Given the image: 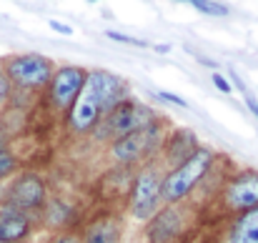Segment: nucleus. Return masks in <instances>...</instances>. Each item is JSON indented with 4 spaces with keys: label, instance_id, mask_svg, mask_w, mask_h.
<instances>
[{
    "label": "nucleus",
    "instance_id": "obj_13",
    "mask_svg": "<svg viewBox=\"0 0 258 243\" xmlns=\"http://www.w3.org/2000/svg\"><path fill=\"white\" fill-rule=\"evenodd\" d=\"M228 243H258V208L241 213L231 228H228Z\"/></svg>",
    "mask_w": 258,
    "mask_h": 243
},
{
    "label": "nucleus",
    "instance_id": "obj_25",
    "mask_svg": "<svg viewBox=\"0 0 258 243\" xmlns=\"http://www.w3.org/2000/svg\"><path fill=\"white\" fill-rule=\"evenodd\" d=\"M53 243H81L78 238H73V236H60V238H55Z\"/></svg>",
    "mask_w": 258,
    "mask_h": 243
},
{
    "label": "nucleus",
    "instance_id": "obj_23",
    "mask_svg": "<svg viewBox=\"0 0 258 243\" xmlns=\"http://www.w3.org/2000/svg\"><path fill=\"white\" fill-rule=\"evenodd\" d=\"M246 105H248V110L258 118V100L253 98V95H248V93H246Z\"/></svg>",
    "mask_w": 258,
    "mask_h": 243
},
{
    "label": "nucleus",
    "instance_id": "obj_8",
    "mask_svg": "<svg viewBox=\"0 0 258 243\" xmlns=\"http://www.w3.org/2000/svg\"><path fill=\"white\" fill-rule=\"evenodd\" d=\"M226 206L231 211L246 213L251 208H258V170H241L223 191Z\"/></svg>",
    "mask_w": 258,
    "mask_h": 243
},
{
    "label": "nucleus",
    "instance_id": "obj_14",
    "mask_svg": "<svg viewBox=\"0 0 258 243\" xmlns=\"http://www.w3.org/2000/svg\"><path fill=\"white\" fill-rule=\"evenodd\" d=\"M120 241V226L113 218H100L90 223L83 243H118Z\"/></svg>",
    "mask_w": 258,
    "mask_h": 243
},
{
    "label": "nucleus",
    "instance_id": "obj_15",
    "mask_svg": "<svg viewBox=\"0 0 258 243\" xmlns=\"http://www.w3.org/2000/svg\"><path fill=\"white\" fill-rule=\"evenodd\" d=\"M190 8L198 10V13H203V15H216V18H226L231 13L226 3H213V0H193Z\"/></svg>",
    "mask_w": 258,
    "mask_h": 243
},
{
    "label": "nucleus",
    "instance_id": "obj_12",
    "mask_svg": "<svg viewBox=\"0 0 258 243\" xmlns=\"http://www.w3.org/2000/svg\"><path fill=\"white\" fill-rule=\"evenodd\" d=\"M196 151H198V138H196L193 131H185V128L173 131L171 138L166 141V158H168L173 168L185 163Z\"/></svg>",
    "mask_w": 258,
    "mask_h": 243
},
{
    "label": "nucleus",
    "instance_id": "obj_2",
    "mask_svg": "<svg viewBox=\"0 0 258 243\" xmlns=\"http://www.w3.org/2000/svg\"><path fill=\"white\" fill-rule=\"evenodd\" d=\"M153 120H158L156 110L143 105V103H136V100H123L118 103L98 126H95V136L100 141H120L136 131H143L146 126H151Z\"/></svg>",
    "mask_w": 258,
    "mask_h": 243
},
{
    "label": "nucleus",
    "instance_id": "obj_24",
    "mask_svg": "<svg viewBox=\"0 0 258 243\" xmlns=\"http://www.w3.org/2000/svg\"><path fill=\"white\" fill-rule=\"evenodd\" d=\"M153 50L163 55V53H168V50H171V45H168V43H161V45H153Z\"/></svg>",
    "mask_w": 258,
    "mask_h": 243
},
{
    "label": "nucleus",
    "instance_id": "obj_17",
    "mask_svg": "<svg viewBox=\"0 0 258 243\" xmlns=\"http://www.w3.org/2000/svg\"><path fill=\"white\" fill-rule=\"evenodd\" d=\"M15 165H18V161H15V156H13L10 151L0 148V180H3L5 175H10V173L15 170Z\"/></svg>",
    "mask_w": 258,
    "mask_h": 243
},
{
    "label": "nucleus",
    "instance_id": "obj_6",
    "mask_svg": "<svg viewBox=\"0 0 258 243\" xmlns=\"http://www.w3.org/2000/svg\"><path fill=\"white\" fill-rule=\"evenodd\" d=\"M161 143H163V128H161V120H153L143 131H136V133H131L120 141H113L110 156L118 163H136L143 156L156 153Z\"/></svg>",
    "mask_w": 258,
    "mask_h": 243
},
{
    "label": "nucleus",
    "instance_id": "obj_11",
    "mask_svg": "<svg viewBox=\"0 0 258 243\" xmlns=\"http://www.w3.org/2000/svg\"><path fill=\"white\" fill-rule=\"evenodd\" d=\"M30 233V218L23 211L5 208L0 211V243H20Z\"/></svg>",
    "mask_w": 258,
    "mask_h": 243
},
{
    "label": "nucleus",
    "instance_id": "obj_5",
    "mask_svg": "<svg viewBox=\"0 0 258 243\" xmlns=\"http://www.w3.org/2000/svg\"><path fill=\"white\" fill-rule=\"evenodd\" d=\"M161 186H163V178L158 175L156 168H143L136 180H133V188H131V213L141 221H151L161 208L163 198H161Z\"/></svg>",
    "mask_w": 258,
    "mask_h": 243
},
{
    "label": "nucleus",
    "instance_id": "obj_20",
    "mask_svg": "<svg viewBox=\"0 0 258 243\" xmlns=\"http://www.w3.org/2000/svg\"><path fill=\"white\" fill-rule=\"evenodd\" d=\"M211 81H213V85H216L221 93H231V83L226 81L221 73H213V76H211Z\"/></svg>",
    "mask_w": 258,
    "mask_h": 243
},
{
    "label": "nucleus",
    "instance_id": "obj_1",
    "mask_svg": "<svg viewBox=\"0 0 258 243\" xmlns=\"http://www.w3.org/2000/svg\"><path fill=\"white\" fill-rule=\"evenodd\" d=\"M123 100H125V88H123V81L115 73L88 71L83 90L68 110L71 131H76V133L95 131V126Z\"/></svg>",
    "mask_w": 258,
    "mask_h": 243
},
{
    "label": "nucleus",
    "instance_id": "obj_3",
    "mask_svg": "<svg viewBox=\"0 0 258 243\" xmlns=\"http://www.w3.org/2000/svg\"><path fill=\"white\" fill-rule=\"evenodd\" d=\"M211 163H213V151L198 148L185 163L171 168V170L166 173V178H163V186H161V198H163V203L171 206V203L183 201V198L206 178Z\"/></svg>",
    "mask_w": 258,
    "mask_h": 243
},
{
    "label": "nucleus",
    "instance_id": "obj_19",
    "mask_svg": "<svg viewBox=\"0 0 258 243\" xmlns=\"http://www.w3.org/2000/svg\"><path fill=\"white\" fill-rule=\"evenodd\" d=\"M8 95H10V81L5 76V66H0V105L8 100Z\"/></svg>",
    "mask_w": 258,
    "mask_h": 243
},
{
    "label": "nucleus",
    "instance_id": "obj_22",
    "mask_svg": "<svg viewBox=\"0 0 258 243\" xmlns=\"http://www.w3.org/2000/svg\"><path fill=\"white\" fill-rule=\"evenodd\" d=\"M50 28H53L55 33H60V35H73V28L66 25V23H60V20H50Z\"/></svg>",
    "mask_w": 258,
    "mask_h": 243
},
{
    "label": "nucleus",
    "instance_id": "obj_16",
    "mask_svg": "<svg viewBox=\"0 0 258 243\" xmlns=\"http://www.w3.org/2000/svg\"><path fill=\"white\" fill-rule=\"evenodd\" d=\"M105 35L110 40H115V43H125V45H136V48H148V40L136 38V35H125V33H115V30H108Z\"/></svg>",
    "mask_w": 258,
    "mask_h": 243
},
{
    "label": "nucleus",
    "instance_id": "obj_21",
    "mask_svg": "<svg viewBox=\"0 0 258 243\" xmlns=\"http://www.w3.org/2000/svg\"><path fill=\"white\" fill-rule=\"evenodd\" d=\"M60 206H63V203H58V201H55V203L50 206V211H55V208L60 211ZM68 218H71V213H58V216H50L48 221H50V223H55V226H60V223H63V221H68Z\"/></svg>",
    "mask_w": 258,
    "mask_h": 243
},
{
    "label": "nucleus",
    "instance_id": "obj_18",
    "mask_svg": "<svg viewBox=\"0 0 258 243\" xmlns=\"http://www.w3.org/2000/svg\"><path fill=\"white\" fill-rule=\"evenodd\" d=\"M156 98H158V100H163V103L178 105V108H188V100H183L180 95H175V93H168V90H156Z\"/></svg>",
    "mask_w": 258,
    "mask_h": 243
},
{
    "label": "nucleus",
    "instance_id": "obj_7",
    "mask_svg": "<svg viewBox=\"0 0 258 243\" xmlns=\"http://www.w3.org/2000/svg\"><path fill=\"white\" fill-rule=\"evenodd\" d=\"M88 78V71L81 66H63L53 73V78L48 83V95H50V103L58 108V110H71V105L76 103V98L81 95L83 90V83Z\"/></svg>",
    "mask_w": 258,
    "mask_h": 243
},
{
    "label": "nucleus",
    "instance_id": "obj_4",
    "mask_svg": "<svg viewBox=\"0 0 258 243\" xmlns=\"http://www.w3.org/2000/svg\"><path fill=\"white\" fill-rule=\"evenodd\" d=\"M55 68L53 60L40 55V53H23V55H13L5 63V76L8 81L20 85V88H43L53 78Z\"/></svg>",
    "mask_w": 258,
    "mask_h": 243
},
{
    "label": "nucleus",
    "instance_id": "obj_9",
    "mask_svg": "<svg viewBox=\"0 0 258 243\" xmlns=\"http://www.w3.org/2000/svg\"><path fill=\"white\" fill-rule=\"evenodd\" d=\"M8 203L15 211H35L45 203V183L35 175V173H25L20 175L10 191H8Z\"/></svg>",
    "mask_w": 258,
    "mask_h": 243
},
{
    "label": "nucleus",
    "instance_id": "obj_10",
    "mask_svg": "<svg viewBox=\"0 0 258 243\" xmlns=\"http://www.w3.org/2000/svg\"><path fill=\"white\" fill-rule=\"evenodd\" d=\"M180 228H183V218H180V213L171 208V206H166V208H161L151 221H148V241L151 243H171L178 233H180Z\"/></svg>",
    "mask_w": 258,
    "mask_h": 243
}]
</instances>
